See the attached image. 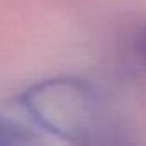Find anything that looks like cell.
Masks as SVG:
<instances>
[{
  "label": "cell",
  "instance_id": "obj_1",
  "mask_svg": "<svg viewBox=\"0 0 146 146\" xmlns=\"http://www.w3.org/2000/svg\"><path fill=\"white\" fill-rule=\"evenodd\" d=\"M29 117L45 131L69 143L110 144L124 143L119 115L103 95L78 78H52L41 81L21 96Z\"/></svg>",
  "mask_w": 146,
  "mask_h": 146
},
{
  "label": "cell",
  "instance_id": "obj_2",
  "mask_svg": "<svg viewBox=\"0 0 146 146\" xmlns=\"http://www.w3.org/2000/svg\"><path fill=\"white\" fill-rule=\"evenodd\" d=\"M36 137L24 125L12 122L9 119L0 117V146H12V144H31Z\"/></svg>",
  "mask_w": 146,
  "mask_h": 146
},
{
  "label": "cell",
  "instance_id": "obj_3",
  "mask_svg": "<svg viewBox=\"0 0 146 146\" xmlns=\"http://www.w3.org/2000/svg\"><path fill=\"white\" fill-rule=\"evenodd\" d=\"M132 53L136 60L141 64L143 69H146V23H143L132 38Z\"/></svg>",
  "mask_w": 146,
  "mask_h": 146
}]
</instances>
